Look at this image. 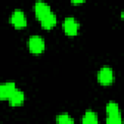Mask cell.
<instances>
[{
  "label": "cell",
  "mask_w": 124,
  "mask_h": 124,
  "mask_svg": "<svg viewBox=\"0 0 124 124\" xmlns=\"http://www.w3.org/2000/svg\"><path fill=\"white\" fill-rule=\"evenodd\" d=\"M56 122L60 124H72L75 122V120L68 113H61L56 116Z\"/></svg>",
  "instance_id": "obj_11"
},
{
  "label": "cell",
  "mask_w": 124,
  "mask_h": 124,
  "mask_svg": "<svg viewBox=\"0 0 124 124\" xmlns=\"http://www.w3.org/2000/svg\"><path fill=\"white\" fill-rule=\"evenodd\" d=\"M71 2L75 5H78V4H81L84 2V0H71Z\"/></svg>",
  "instance_id": "obj_13"
},
{
  "label": "cell",
  "mask_w": 124,
  "mask_h": 124,
  "mask_svg": "<svg viewBox=\"0 0 124 124\" xmlns=\"http://www.w3.org/2000/svg\"><path fill=\"white\" fill-rule=\"evenodd\" d=\"M106 111H107V115H108V116L120 114L119 107H118V105H117L116 103H114V102H109V103L107 105Z\"/></svg>",
  "instance_id": "obj_10"
},
{
  "label": "cell",
  "mask_w": 124,
  "mask_h": 124,
  "mask_svg": "<svg viewBox=\"0 0 124 124\" xmlns=\"http://www.w3.org/2000/svg\"><path fill=\"white\" fill-rule=\"evenodd\" d=\"M16 89V83L13 81L0 83V99L8 100Z\"/></svg>",
  "instance_id": "obj_6"
},
{
  "label": "cell",
  "mask_w": 124,
  "mask_h": 124,
  "mask_svg": "<svg viewBox=\"0 0 124 124\" xmlns=\"http://www.w3.org/2000/svg\"><path fill=\"white\" fill-rule=\"evenodd\" d=\"M24 100H25V95L24 93L19 90V89H16L14 91V93L10 96V98L8 99L9 101V104L10 106L12 107H18V106H21L23 103H24Z\"/></svg>",
  "instance_id": "obj_7"
},
{
  "label": "cell",
  "mask_w": 124,
  "mask_h": 124,
  "mask_svg": "<svg viewBox=\"0 0 124 124\" xmlns=\"http://www.w3.org/2000/svg\"><path fill=\"white\" fill-rule=\"evenodd\" d=\"M41 25L44 29L46 30H50L52 29L55 25H56V22H57V17H56V15L52 12H50L49 14H47L46 16H44L41 20Z\"/></svg>",
  "instance_id": "obj_8"
},
{
  "label": "cell",
  "mask_w": 124,
  "mask_h": 124,
  "mask_svg": "<svg viewBox=\"0 0 124 124\" xmlns=\"http://www.w3.org/2000/svg\"><path fill=\"white\" fill-rule=\"evenodd\" d=\"M28 48L32 54H41L45 51L46 44L44 39L39 35H33L28 40Z\"/></svg>",
  "instance_id": "obj_1"
},
{
  "label": "cell",
  "mask_w": 124,
  "mask_h": 124,
  "mask_svg": "<svg viewBox=\"0 0 124 124\" xmlns=\"http://www.w3.org/2000/svg\"><path fill=\"white\" fill-rule=\"evenodd\" d=\"M122 122L121 119V114L118 115H111L107 117V123L108 124H120Z\"/></svg>",
  "instance_id": "obj_12"
},
{
  "label": "cell",
  "mask_w": 124,
  "mask_h": 124,
  "mask_svg": "<svg viewBox=\"0 0 124 124\" xmlns=\"http://www.w3.org/2000/svg\"><path fill=\"white\" fill-rule=\"evenodd\" d=\"M50 12H51L50 7H49L46 3L43 2V1H37V2L35 3V6H34V13H35L36 17H37L39 20H41L44 16H46L47 14H49Z\"/></svg>",
  "instance_id": "obj_5"
},
{
  "label": "cell",
  "mask_w": 124,
  "mask_h": 124,
  "mask_svg": "<svg viewBox=\"0 0 124 124\" xmlns=\"http://www.w3.org/2000/svg\"><path fill=\"white\" fill-rule=\"evenodd\" d=\"M10 21H11L12 25L16 29L24 28L27 25V17L25 16V14L21 10H18V9L15 10L13 12V14L11 15V17H10Z\"/></svg>",
  "instance_id": "obj_3"
},
{
  "label": "cell",
  "mask_w": 124,
  "mask_h": 124,
  "mask_svg": "<svg viewBox=\"0 0 124 124\" xmlns=\"http://www.w3.org/2000/svg\"><path fill=\"white\" fill-rule=\"evenodd\" d=\"M97 79H98V82L102 85H110L114 79V75H113L112 69L108 66L102 67L98 71Z\"/></svg>",
  "instance_id": "obj_2"
},
{
  "label": "cell",
  "mask_w": 124,
  "mask_h": 124,
  "mask_svg": "<svg viewBox=\"0 0 124 124\" xmlns=\"http://www.w3.org/2000/svg\"><path fill=\"white\" fill-rule=\"evenodd\" d=\"M97 122H98V116L94 111L88 110L82 116V123L84 124H91V123H97Z\"/></svg>",
  "instance_id": "obj_9"
},
{
  "label": "cell",
  "mask_w": 124,
  "mask_h": 124,
  "mask_svg": "<svg viewBox=\"0 0 124 124\" xmlns=\"http://www.w3.org/2000/svg\"><path fill=\"white\" fill-rule=\"evenodd\" d=\"M63 28H64V32L67 36L73 37V36L78 35V30H79V24L75 17L68 16L64 19Z\"/></svg>",
  "instance_id": "obj_4"
}]
</instances>
